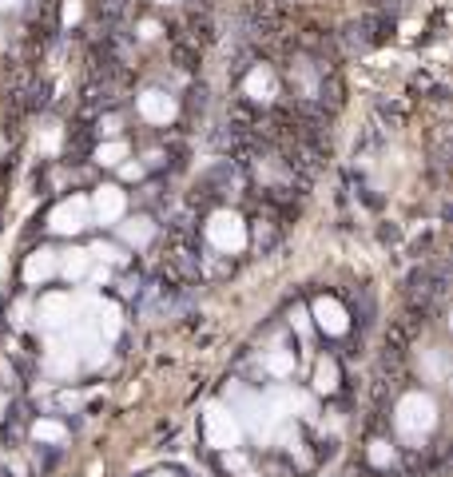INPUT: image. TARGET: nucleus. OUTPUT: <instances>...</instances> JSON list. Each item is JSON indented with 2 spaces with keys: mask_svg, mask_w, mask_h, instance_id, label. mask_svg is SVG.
<instances>
[{
  "mask_svg": "<svg viewBox=\"0 0 453 477\" xmlns=\"http://www.w3.org/2000/svg\"><path fill=\"white\" fill-rule=\"evenodd\" d=\"M5 5H16V0H0V8H5Z\"/></svg>",
  "mask_w": 453,
  "mask_h": 477,
  "instance_id": "nucleus-1",
  "label": "nucleus"
}]
</instances>
